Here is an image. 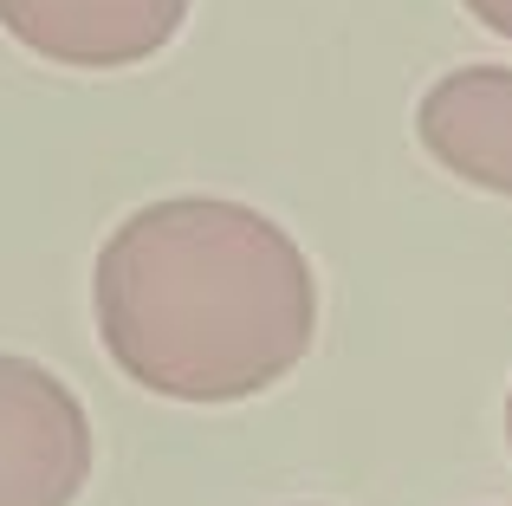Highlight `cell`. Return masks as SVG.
Segmentation results:
<instances>
[{
  "instance_id": "6da1fadb",
  "label": "cell",
  "mask_w": 512,
  "mask_h": 506,
  "mask_svg": "<svg viewBox=\"0 0 512 506\" xmlns=\"http://www.w3.org/2000/svg\"><path fill=\"white\" fill-rule=\"evenodd\" d=\"M98 344L163 403H247L318 338V279L273 215L227 195H169L111 228L91 273Z\"/></svg>"
},
{
  "instance_id": "7a4b0ae2",
  "label": "cell",
  "mask_w": 512,
  "mask_h": 506,
  "mask_svg": "<svg viewBox=\"0 0 512 506\" xmlns=\"http://www.w3.org/2000/svg\"><path fill=\"white\" fill-rule=\"evenodd\" d=\"M91 416L39 357L0 351V506H78L91 487Z\"/></svg>"
},
{
  "instance_id": "3957f363",
  "label": "cell",
  "mask_w": 512,
  "mask_h": 506,
  "mask_svg": "<svg viewBox=\"0 0 512 506\" xmlns=\"http://www.w3.org/2000/svg\"><path fill=\"white\" fill-rule=\"evenodd\" d=\"M195 0H0V33L46 65L124 72L182 33Z\"/></svg>"
},
{
  "instance_id": "277c9868",
  "label": "cell",
  "mask_w": 512,
  "mask_h": 506,
  "mask_svg": "<svg viewBox=\"0 0 512 506\" xmlns=\"http://www.w3.org/2000/svg\"><path fill=\"white\" fill-rule=\"evenodd\" d=\"M415 137L454 182L512 202V65H454L415 104Z\"/></svg>"
},
{
  "instance_id": "5b68a950",
  "label": "cell",
  "mask_w": 512,
  "mask_h": 506,
  "mask_svg": "<svg viewBox=\"0 0 512 506\" xmlns=\"http://www.w3.org/2000/svg\"><path fill=\"white\" fill-rule=\"evenodd\" d=\"M467 13H474L487 33H500V39H512V0H461Z\"/></svg>"
},
{
  "instance_id": "8992f818",
  "label": "cell",
  "mask_w": 512,
  "mask_h": 506,
  "mask_svg": "<svg viewBox=\"0 0 512 506\" xmlns=\"http://www.w3.org/2000/svg\"><path fill=\"white\" fill-rule=\"evenodd\" d=\"M506 442H512V396H506Z\"/></svg>"
}]
</instances>
